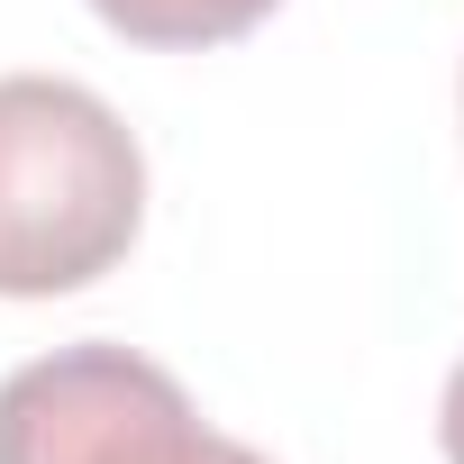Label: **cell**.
Masks as SVG:
<instances>
[{
	"mask_svg": "<svg viewBox=\"0 0 464 464\" xmlns=\"http://www.w3.org/2000/svg\"><path fill=\"white\" fill-rule=\"evenodd\" d=\"M146 218V155L128 119L64 82H0V301H55L101 283Z\"/></svg>",
	"mask_w": 464,
	"mask_h": 464,
	"instance_id": "6da1fadb",
	"label": "cell"
},
{
	"mask_svg": "<svg viewBox=\"0 0 464 464\" xmlns=\"http://www.w3.org/2000/svg\"><path fill=\"white\" fill-rule=\"evenodd\" d=\"M191 392L128 346H55L0 382V464H218Z\"/></svg>",
	"mask_w": 464,
	"mask_h": 464,
	"instance_id": "7a4b0ae2",
	"label": "cell"
},
{
	"mask_svg": "<svg viewBox=\"0 0 464 464\" xmlns=\"http://www.w3.org/2000/svg\"><path fill=\"white\" fill-rule=\"evenodd\" d=\"M92 10L128 46H227L256 19H274V0H92Z\"/></svg>",
	"mask_w": 464,
	"mask_h": 464,
	"instance_id": "3957f363",
	"label": "cell"
},
{
	"mask_svg": "<svg viewBox=\"0 0 464 464\" xmlns=\"http://www.w3.org/2000/svg\"><path fill=\"white\" fill-rule=\"evenodd\" d=\"M437 437H446V464H464V364L446 373V401H437Z\"/></svg>",
	"mask_w": 464,
	"mask_h": 464,
	"instance_id": "277c9868",
	"label": "cell"
},
{
	"mask_svg": "<svg viewBox=\"0 0 464 464\" xmlns=\"http://www.w3.org/2000/svg\"><path fill=\"white\" fill-rule=\"evenodd\" d=\"M218 464H265V455H256V446H237V437H227V446H218Z\"/></svg>",
	"mask_w": 464,
	"mask_h": 464,
	"instance_id": "5b68a950",
	"label": "cell"
}]
</instances>
